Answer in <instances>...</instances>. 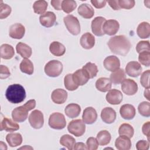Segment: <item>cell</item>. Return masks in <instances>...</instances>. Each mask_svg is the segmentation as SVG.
Returning <instances> with one entry per match:
<instances>
[{"label":"cell","instance_id":"cell-46","mask_svg":"<svg viewBox=\"0 0 150 150\" xmlns=\"http://www.w3.org/2000/svg\"><path fill=\"white\" fill-rule=\"evenodd\" d=\"M149 75L150 70H147L143 72L141 76L140 83L142 86L145 88H149Z\"/></svg>","mask_w":150,"mask_h":150},{"label":"cell","instance_id":"cell-7","mask_svg":"<svg viewBox=\"0 0 150 150\" xmlns=\"http://www.w3.org/2000/svg\"><path fill=\"white\" fill-rule=\"evenodd\" d=\"M69 132L76 137L82 136L86 131L85 123L80 119L71 121L67 126Z\"/></svg>","mask_w":150,"mask_h":150},{"label":"cell","instance_id":"cell-22","mask_svg":"<svg viewBox=\"0 0 150 150\" xmlns=\"http://www.w3.org/2000/svg\"><path fill=\"white\" fill-rule=\"evenodd\" d=\"M72 77L74 82L79 86L84 85L90 79L83 69L76 70L72 74Z\"/></svg>","mask_w":150,"mask_h":150},{"label":"cell","instance_id":"cell-4","mask_svg":"<svg viewBox=\"0 0 150 150\" xmlns=\"http://www.w3.org/2000/svg\"><path fill=\"white\" fill-rule=\"evenodd\" d=\"M63 69V64L60 61L52 60L46 64L44 70L47 76L51 77H56L62 73Z\"/></svg>","mask_w":150,"mask_h":150},{"label":"cell","instance_id":"cell-1","mask_svg":"<svg viewBox=\"0 0 150 150\" xmlns=\"http://www.w3.org/2000/svg\"><path fill=\"white\" fill-rule=\"evenodd\" d=\"M107 45L112 53L121 56L127 55L131 47L129 39L124 35H118L111 38Z\"/></svg>","mask_w":150,"mask_h":150},{"label":"cell","instance_id":"cell-32","mask_svg":"<svg viewBox=\"0 0 150 150\" xmlns=\"http://www.w3.org/2000/svg\"><path fill=\"white\" fill-rule=\"evenodd\" d=\"M1 57L3 59L9 60L12 59L15 54V50L12 46L9 44H3L0 48Z\"/></svg>","mask_w":150,"mask_h":150},{"label":"cell","instance_id":"cell-11","mask_svg":"<svg viewBox=\"0 0 150 150\" xmlns=\"http://www.w3.org/2000/svg\"><path fill=\"white\" fill-rule=\"evenodd\" d=\"M142 68L141 64L136 61H131L127 63L125 67L126 73L131 77H137L142 73Z\"/></svg>","mask_w":150,"mask_h":150},{"label":"cell","instance_id":"cell-28","mask_svg":"<svg viewBox=\"0 0 150 150\" xmlns=\"http://www.w3.org/2000/svg\"><path fill=\"white\" fill-rule=\"evenodd\" d=\"M17 53L24 59H28L30 57L32 53V48L23 42H19L16 46Z\"/></svg>","mask_w":150,"mask_h":150},{"label":"cell","instance_id":"cell-12","mask_svg":"<svg viewBox=\"0 0 150 150\" xmlns=\"http://www.w3.org/2000/svg\"><path fill=\"white\" fill-rule=\"evenodd\" d=\"M107 101L112 105L120 104L122 101L123 95L117 89H110L105 97Z\"/></svg>","mask_w":150,"mask_h":150},{"label":"cell","instance_id":"cell-41","mask_svg":"<svg viewBox=\"0 0 150 150\" xmlns=\"http://www.w3.org/2000/svg\"><path fill=\"white\" fill-rule=\"evenodd\" d=\"M64 84L66 88L69 91H74L78 88L77 86L73 81L72 74H67L64 78Z\"/></svg>","mask_w":150,"mask_h":150},{"label":"cell","instance_id":"cell-35","mask_svg":"<svg viewBox=\"0 0 150 150\" xmlns=\"http://www.w3.org/2000/svg\"><path fill=\"white\" fill-rule=\"evenodd\" d=\"M60 144L69 150L74 149L76 144L75 139L69 134L63 135L60 139Z\"/></svg>","mask_w":150,"mask_h":150},{"label":"cell","instance_id":"cell-20","mask_svg":"<svg viewBox=\"0 0 150 150\" xmlns=\"http://www.w3.org/2000/svg\"><path fill=\"white\" fill-rule=\"evenodd\" d=\"M67 98V91L62 88H57L53 90L51 94L52 100L57 104H63L66 101Z\"/></svg>","mask_w":150,"mask_h":150},{"label":"cell","instance_id":"cell-5","mask_svg":"<svg viewBox=\"0 0 150 150\" xmlns=\"http://www.w3.org/2000/svg\"><path fill=\"white\" fill-rule=\"evenodd\" d=\"M64 25L69 32L73 35H78L80 33V24L77 17L68 15L63 18Z\"/></svg>","mask_w":150,"mask_h":150},{"label":"cell","instance_id":"cell-2","mask_svg":"<svg viewBox=\"0 0 150 150\" xmlns=\"http://www.w3.org/2000/svg\"><path fill=\"white\" fill-rule=\"evenodd\" d=\"M5 96L8 101L13 104H18L23 101L26 98L24 87L19 84L9 86L5 92Z\"/></svg>","mask_w":150,"mask_h":150},{"label":"cell","instance_id":"cell-6","mask_svg":"<svg viewBox=\"0 0 150 150\" xmlns=\"http://www.w3.org/2000/svg\"><path fill=\"white\" fill-rule=\"evenodd\" d=\"M49 126L54 129H62L66 125V121L64 115L60 112H53L49 118Z\"/></svg>","mask_w":150,"mask_h":150},{"label":"cell","instance_id":"cell-40","mask_svg":"<svg viewBox=\"0 0 150 150\" xmlns=\"http://www.w3.org/2000/svg\"><path fill=\"white\" fill-rule=\"evenodd\" d=\"M77 7V3L73 0H64L62 2V9L66 13L73 12Z\"/></svg>","mask_w":150,"mask_h":150},{"label":"cell","instance_id":"cell-8","mask_svg":"<svg viewBox=\"0 0 150 150\" xmlns=\"http://www.w3.org/2000/svg\"><path fill=\"white\" fill-rule=\"evenodd\" d=\"M29 122L33 128H41L44 124V117L43 113L38 110H33L29 116Z\"/></svg>","mask_w":150,"mask_h":150},{"label":"cell","instance_id":"cell-31","mask_svg":"<svg viewBox=\"0 0 150 150\" xmlns=\"http://www.w3.org/2000/svg\"><path fill=\"white\" fill-rule=\"evenodd\" d=\"M6 140L11 147L21 145L22 142V137L19 133H11L6 136Z\"/></svg>","mask_w":150,"mask_h":150},{"label":"cell","instance_id":"cell-18","mask_svg":"<svg viewBox=\"0 0 150 150\" xmlns=\"http://www.w3.org/2000/svg\"><path fill=\"white\" fill-rule=\"evenodd\" d=\"M1 131L5 130L7 132H13L19 129V125L11 119L5 117H2L0 122Z\"/></svg>","mask_w":150,"mask_h":150},{"label":"cell","instance_id":"cell-51","mask_svg":"<svg viewBox=\"0 0 150 150\" xmlns=\"http://www.w3.org/2000/svg\"><path fill=\"white\" fill-rule=\"evenodd\" d=\"M142 133L147 137L148 141H149V136H150V122L147 121L144 123L142 127Z\"/></svg>","mask_w":150,"mask_h":150},{"label":"cell","instance_id":"cell-14","mask_svg":"<svg viewBox=\"0 0 150 150\" xmlns=\"http://www.w3.org/2000/svg\"><path fill=\"white\" fill-rule=\"evenodd\" d=\"M104 66L108 71L113 72L120 67V59L115 56H109L104 60Z\"/></svg>","mask_w":150,"mask_h":150},{"label":"cell","instance_id":"cell-16","mask_svg":"<svg viewBox=\"0 0 150 150\" xmlns=\"http://www.w3.org/2000/svg\"><path fill=\"white\" fill-rule=\"evenodd\" d=\"M25 28L21 23H16L11 26L9 35L11 38L16 39H21L25 35Z\"/></svg>","mask_w":150,"mask_h":150},{"label":"cell","instance_id":"cell-23","mask_svg":"<svg viewBox=\"0 0 150 150\" xmlns=\"http://www.w3.org/2000/svg\"><path fill=\"white\" fill-rule=\"evenodd\" d=\"M80 45L85 49H90L93 48L95 45V38L89 32L83 34L80 40Z\"/></svg>","mask_w":150,"mask_h":150},{"label":"cell","instance_id":"cell-50","mask_svg":"<svg viewBox=\"0 0 150 150\" xmlns=\"http://www.w3.org/2000/svg\"><path fill=\"white\" fill-rule=\"evenodd\" d=\"M11 73L9 69L4 65H1L0 66V78L1 79H6L9 77Z\"/></svg>","mask_w":150,"mask_h":150},{"label":"cell","instance_id":"cell-48","mask_svg":"<svg viewBox=\"0 0 150 150\" xmlns=\"http://www.w3.org/2000/svg\"><path fill=\"white\" fill-rule=\"evenodd\" d=\"M98 142L96 138L94 137H90L86 141V146L87 149L89 150H96L98 147Z\"/></svg>","mask_w":150,"mask_h":150},{"label":"cell","instance_id":"cell-26","mask_svg":"<svg viewBox=\"0 0 150 150\" xmlns=\"http://www.w3.org/2000/svg\"><path fill=\"white\" fill-rule=\"evenodd\" d=\"M78 13L85 19H90L94 15V10L93 7L88 4H82L78 8Z\"/></svg>","mask_w":150,"mask_h":150},{"label":"cell","instance_id":"cell-27","mask_svg":"<svg viewBox=\"0 0 150 150\" xmlns=\"http://www.w3.org/2000/svg\"><path fill=\"white\" fill-rule=\"evenodd\" d=\"M80 106L79 104L75 103H71L68 104L64 109V112L66 115L71 118L77 117L80 115Z\"/></svg>","mask_w":150,"mask_h":150},{"label":"cell","instance_id":"cell-42","mask_svg":"<svg viewBox=\"0 0 150 150\" xmlns=\"http://www.w3.org/2000/svg\"><path fill=\"white\" fill-rule=\"evenodd\" d=\"M139 113L143 117H149L150 116V104L147 101L141 103L138 107Z\"/></svg>","mask_w":150,"mask_h":150},{"label":"cell","instance_id":"cell-55","mask_svg":"<svg viewBox=\"0 0 150 150\" xmlns=\"http://www.w3.org/2000/svg\"><path fill=\"white\" fill-rule=\"evenodd\" d=\"M74 149H87V147L83 142H77L74 145Z\"/></svg>","mask_w":150,"mask_h":150},{"label":"cell","instance_id":"cell-33","mask_svg":"<svg viewBox=\"0 0 150 150\" xmlns=\"http://www.w3.org/2000/svg\"><path fill=\"white\" fill-rule=\"evenodd\" d=\"M110 79L114 84H118L121 83L125 79V73L122 69H119L110 74Z\"/></svg>","mask_w":150,"mask_h":150},{"label":"cell","instance_id":"cell-36","mask_svg":"<svg viewBox=\"0 0 150 150\" xmlns=\"http://www.w3.org/2000/svg\"><path fill=\"white\" fill-rule=\"evenodd\" d=\"M111 134L107 130L100 131L97 135V140L98 144L101 145H106L108 144L111 141Z\"/></svg>","mask_w":150,"mask_h":150},{"label":"cell","instance_id":"cell-43","mask_svg":"<svg viewBox=\"0 0 150 150\" xmlns=\"http://www.w3.org/2000/svg\"><path fill=\"white\" fill-rule=\"evenodd\" d=\"M138 60L141 64L149 67L150 65V52L144 51L139 53Z\"/></svg>","mask_w":150,"mask_h":150},{"label":"cell","instance_id":"cell-54","mask_svg":"<svg viewBox=\"0 0 150 150\" xmlns=\"http://www.w3.org/2000/svg\"><path fill=\"white\" fill-rule=\"evenodd\" d=\"M107 2L109 4V5L111 6V8H112L114 10H119V9H121L119 6L118 2L117 0H116V1H108Z\"/></svg>","mask_w":150,"mask_h":150},{"label":"cell","instance_id":"cell-9","mask_svg":"<svg viewBox=\"0 0 150 150\" xmlns=\"http://www.w3.org/2000/svg\"><path fill=\"white\" fill-rule=\"evenodd\" d=\"M137 83L130 79H125L121 83V89L124 93L128 96H132L138 91Z\"/></svg>","mask_w":150,"mask_h":150},{"label":"cell","instance_id":"cell-49","mask_svg":"<svg viewBox=\"0 0 150 150\" xmlns=\"http://www.w3.org/2000/svg\"><path fill=\"white\" fill-rule=\"evenodd\" d=\"M149 148V141L140 140L136 144V148L138 150H148Z\"/></svg>","mask_w":150,"mask_h":150},{"label":"cell","instance_id":"cell-37","mask_svg":"<svg viewBox=\"0 0 150 150\" xmlns=\"http://www.w3.org/2000/svg\"><path fill=\"white\" fill-rule=\"evenodd\" d=\"M118 134L120 135H124L131 138L134 135V129L129 124L124 123L120 126Z\"/></svg>","mask_w":150,"mask_h":150},{"label":"cell","instance_id":"cell-53","mask_svg":"<svg viewBox=\"0 0 150 150\" xmlns=\"http://www.w3.org/2000/svg\"><path fill=\"white\" fill-rule=\"evenodd\" d=\"M51 4L52 6L57 11L62 9V1L60 0H52L51 1Z\"/></svg>","mask_w":150,"mask_h":150},{"label":"cell","instance_id":"cell-25","mask_svg":"<svg viewBox=\"0 0 150 150\" xmlns=\"http://www.w3.org/2000/svg\"><path fill=\"white\" fill-rule=\"evenodd\" d=\"M112 82L107 77H100L96 82V88L101 92H107L111 88Z\"/></svg>","mask_w":150,"mask_h":150},{"label":"cell","instance_id":"cell-19","mask_svg":"<svg viewBox=\"0 0 150 150\" xmlns=\"http://www.w3.org/2000/svg\"><path fill=\"white\" fill-rule=\"evenodd\" d=\"M120 113L122 118L130 120L134 118L136 111L135 107L132 105L125 104L121 107L120 109Z\"/></svg>","mask_w":150,"mask_h":150},{"label":"cell","instance_id":"cell-21","mask_svg":"<svg viewBox=\"0 0 150 150\" xmlns=\"http://www.w3.org/2000/svg\"><path fill=\"white\" fill-rule=\"evenodd\" d=\"M117 114L115 111L111 107L103 108L101 112V118L103 122L106 124H111L116 119Z\"/></svg>","mask_w":150,"mask_h":150},{"label":"cell","instance_id":"cell-44","mask_svg":"<svg viewBox=\"0 0 150 150\" xmlns=\"http://www.w3.org/2000/svg\"><path fill=\"white\" fill-rule=\"evenodd\" d=\"M12 9L10 6L6 4H4L1 1L0 4V19H3L7 18L11 13Z\"/></svg>","mask_w":150,"mask_h":150},{"label":"cell","instance_id":"cell-39","mask_svg":"<svg viewBox=\"0 0 150 150\" xmlns=\"http://www.w3.org/2000/svg\"><path fill=\"white\" fill-rule=\"evenodd\" d=\"M47 6L48 4L46 1L40 0L36 1L34 2L33 5V9L35 13L42 15L45 13Z\"/></svg>","mask_w":150,"mask_h":150},{"label":"cell","instance_id":"cell-29","mask_svg":"<svg viewBox=\"0 0 150 150\" xmlns=\"http://www.w3.org/2000/svg\"><path fill=\"white\" fill-rule=\"evenodd\" d=\"M49 50L54 56H62L66 52V47L62 43L57 41H54L50 43Z\"/></svg>","mask_w":150,"mask_h":150},{"label":"cell","instance_id":"cell-47","mask_svg":"<svg viewBox=\"0 0 150 150\" xmlns=\"http://www.w3.org/2000/svg\"><path fill=\"white\" fill-rule=\"evenodd\" d=\"M118 2L120 8L125 9L132 8L135 4L134 0H118Z\"/></svg>","mask_w":150,"mask_h":150},{"label":"cell","instance_id":"cell-3","mask_svg":"<svg viewBox=\"0 0 150 150\" xmlns=\"http://www.w3.org/2000/svg\"><path fill=\"white\" fill-rule=\"evenodd\" d=\"M36 106V101L34 99L28 101L23 105L18 107L12 112V119L14 121L22 122L25 121L28 116V111L33 110Z\"/></svg>","mask_w":150,"mask_h":150},{"label":"cell","instance_id":"cell-30","mask_svg":"<svg viewBox=\"0 0 150 150\" xmlns=\"http://www.w3.org/2000/svg\"><path fill=\"white\" fill-rule=\"evenodd\" d=\"M138 36L141 39H146L150 35V25L148 22H142L139 24L137 29Z\"/></svg>","mask_w":150,"mask_h":150},{"label":"cell","instance_id":"cell-52","mask_svg":"<svg viewBox=\"0 0 150 150\" xmlns=\"http://www.w3.org/2000/svg\"><path fill=\"white\" fill-rule=\"evenodd\" d=\"M91 3L97 9H101L104 7L106 5L107 1H96V0H91Z\"/></svg>","mask_w":150,"mask_h":150},{"label":"cell","instance_id":"cell-17","mask_svg":"<svg viewBox=\"0 0 150 150\" xmlns=\"http://www.w3.org/2000/svg\"><path fill=\"white\" fill-rule=\"evenodd\" d=\"M97 118V113L96 110L91 107L86 108L82 115V119L84 123L87 124H92L96 122Z\"/></svg>","mask_w":150,"mask_h":150},{"label":"cell","instance_id":"cell-10","mask_svg":"<svg viewBox=\"0 0 150 150\" xmlns=\"http://www.w3.org/2000/svg\"><path fill=\"white\" fill-rule=\"evenodd\" d=\"M120 24L118 22L114 19L105 21L103 25V31L104 34L112 36L118 31Z\"/></svg>","mask_w":150,"mask_h":150},{"label":"cell","instance_id":"cell-24","mask_svg":"<svg viewBox=\"0 0 150 150\" xmlns=\"http://www.w3.org/2000/svg\"><path fill=\"white\" fill-rule=\"evenodd\" d=\"M115 146L118 150H129L131 147V141L129 138L120 135L116 139Z\"/></svg>","mask_w":150,"mask_h":150},{"label":"cell","instance_id":"cell-56","mask_svg":"<svg viewBox=\"0 0 150 150\" xmlns=\"http://www.w3.org/2000/svg\"><path fill=\"white\" fill-rule=\"evenodd\" d=\"M144 96L148 100H150L149 98V88H146L144 91Z\"/></svg>","mask_w":150,"mask_h":150},{"label":"cell","instance_id":"cell-34","mask_svg":"<svg viewBox=\"0 0 150 150\" xmlns=\"http://www.w3.org/2000/svg\"><path fill=\"white\" fill-rule=\"evenodd\" d=\"M20 70L23 73L28 75H31L33 73L34 67L33 63L28 59H23L20 63Z\"/></svg>","mask_w":150,"mask_h":150},{"label":"cell","instance_id":"cell-13","mask_svg":"<svg viewBox=\"0 0 150 150\" xmlns=\"http://www.w3.org/2000/svg\"><path fill=\"white\" fill-rule=\"evenodd\" d=\"M105 19L102 16L96 17L91 22L92 32L97 36H101L104 35L103 31V25L105 21Z\"/></svg>","mask_w":150,"mask_h":150},{"label":"cell","instance_id":"cell-45","mask_svg":"<svg viewBox=\"0 0 150 150\" xmlns=\"http://www.w3.org/2000/svg\"><path fill=\"white\" fill-rule=\"evenodd\" d=\"M136 50L138 53L144 51L150 52L149 42L148 40L139 41L136 46Z\"/></svg>","mask_w":150,"mask_h":150},{"label":"cell","instance_id":"cell-38","mask_svg":"<svg viewBox=\"0 0 150 150\" xmlns=\"http://www.w3.org/2000/svg\"><path fill=\"white\" fill-rule=\"evenodd\" d=\"M82 69L84 70L90 79L96 77L98 71L96 64L91 62L87 63L84 66H83Z\"/></svg>","mask_w":150,"mask_h":150},{"label":"cell","instance_id":"cell-15","mask_svg":"<svg viewBox=\"0 0 150 150\" xmlns=\"http://www.w3.org/2000/svg\"><path fill=\"white\" fill-rule=\"evenodd\" d=\"M56 21V16L54 12L48 11L41 15L39 17L40 24L46 28H50L53 26Z\"/></svg>","mask_w":150,"mask_h":150}]
</instances>
